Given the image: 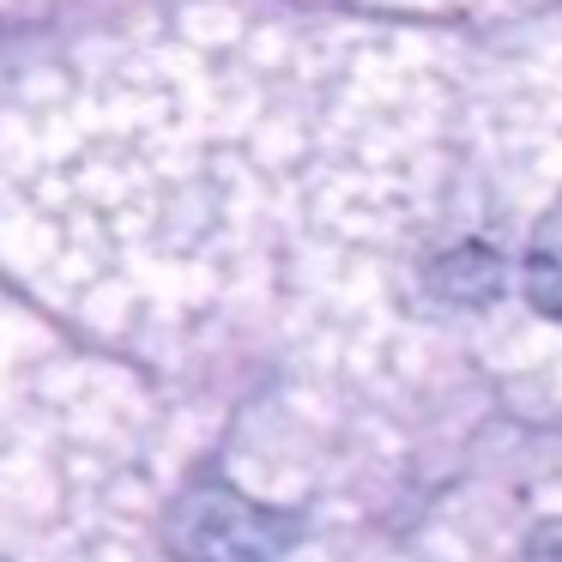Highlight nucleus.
<instances>
[{
	"label": "nucleus",
	"instance_id": "obj_1",
	"mask_svg": "<svg viewBox=\"0 0 562 562\" xmlns=\"http://www.w3.org/2000/svg\"><path fill=\"white\" fill-rule=\"evenodd\" d=\"M170 550L182 562H272L284 550V520L231 484H194L170 508Z\"/></svg>",
	"mask_w": 562,
	"mask_h": 562
},
{
	"label": "nucleus",
	"instance_id": "obj_2",
	"mask_svg": "<svg viewBox=\"0 0 562 562\" xmlns=\"http://www.w3.org/2000/svg\"><path fill=\"white\" fill-rule=\"evenodd\" d=\"M526 291H532L538 315H550L562 327V194L532 224V243H526Z\"/></svg>",
	"mask_w": 562,
	"mask_h": 562
}]
</instances>
